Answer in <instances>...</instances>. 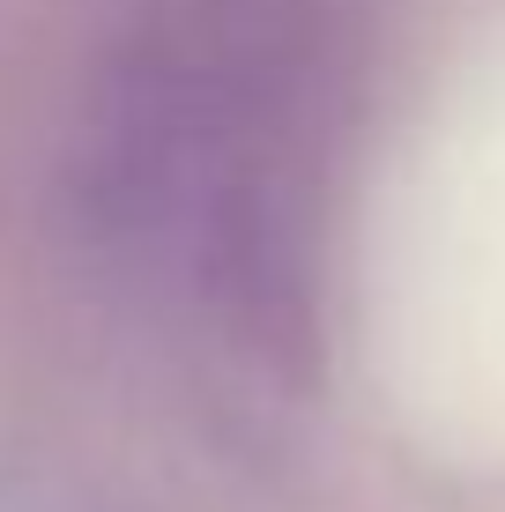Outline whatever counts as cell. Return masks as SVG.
<instances>
[{
    "label": "cell",
    "mask_w": 505,
    "mask_h": 512,
    "mask_svg": "<svg viewBox=\"0 0 505 512\" xmlns=\"http://www.w3.org/2000/svg\"><path fill=\"white\" fill-rule=\"evenodd\" d=\"M327 104V0H149L119 60V186L164 208L208 305L268 357L312 342Z\"/></svg>",
    "instance_id": "6da1fadb"
}]
</instances>
